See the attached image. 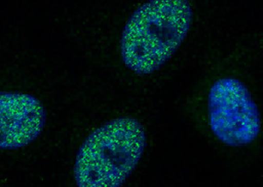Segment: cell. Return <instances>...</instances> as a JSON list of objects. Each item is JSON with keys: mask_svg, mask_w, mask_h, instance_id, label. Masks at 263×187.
<instances>
[{"mask_svg": "<svg viewBox=\"0 0 263 187\" xmlns=\"http://www.w3.org/2000/svg\"><path fill=\"white\" fill-rule=\"evenodd\" d=\"M192 17V6L184 0L144 4L132 15L123 31V61L139 74L160 69L182 44Z\"/></svg>", "mask_w": 263, "mask_h": 187, "instance_id": "cell-1", "label": "cell"}, {"mask_svg": "<svg viewBox=\"0 0 263 187\" xmlns=\"http://www.w3.org/2000/svg\"><path fill=\"white\" fill-rule=\"evenodd\" d=\"M146 146L142 125L132 117L106 122L88 136L74 167L78 187H120L137 167Z\"/></svg>", "mask_w": 263, "mask_h": 187, "instance_id": "cell-2", "label": "cell"}, {"mask_svg": "<svg viewBox=\"0 0 263 187\" xmlns=\"http://www.w3.org/2000/svg\"><path fill=\"white\" fill-rule=\"evenodd\" d=\"M208 112L216 137L229 146L252 143L260 132V114L245 85L233 78L217 80L210 90Z\"/></svg>", "mask_w": 263, "mask_h": 187, "instance_id": "cell-3", "label": "cell"}, {"mask_svg": "<svg viewBox=\"0 0 263 187\" xmlns=\"http://www.w3.org/2000/svg\"><path fill=\"white\" fill-rule=\"evenodd\" d=\"M45 122L44 107L34 96L0 92V149L28 146L42 134Z\"/></svg>", "mask_w": 263, "mask_h": 187, "instance_id": "cell-4", "label": "cell"}]
</instances>
